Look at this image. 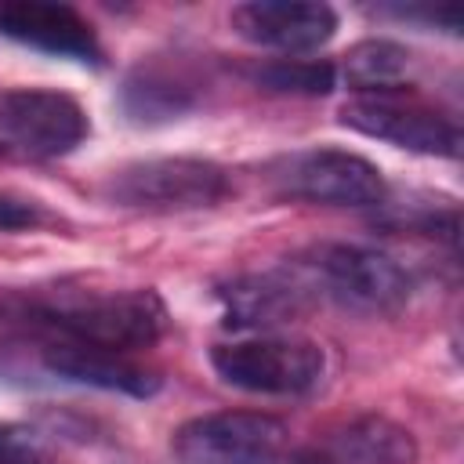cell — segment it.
Segmentation results:
<instances>
[{
	"mask_svg": "<svg viewBox=\"0 0 464 464\" xmlns=\"http://www.w3.org/2000/svg\"><path fill=\"white\" fill-rule=\"evenodd\" d=\"M0 315L44 337L91 344L105 352H138L167 334V308L156 290H54L14 294L0 301Z\"/></svg>",
	"mask_w": 464,
	"mask_h": 464,
	"instance_id": "cell-1",
	"label": "cell"
},
{
	"mask_svg": "<svg viewBox=\"0 0 464 464\" xmlns=\"http://www.w3.org/2000/svg\"><path fill=\"white\" fill-rule=\"evenodd\" d=\"M214 373L250 395H279L297 399L323 384L326 377V352L308 337H283L261 334L210 348Z\"/></svg>",
	"mask_w": 464,
	"mask_h": 464,
	"instance_id": "cell-2",
	"label": "cell"
},
{
	"mask_svg": "<svg viewBox=\"0 0 464 464\" xmlns=\"http://www.w3.org/2000/svg\"><path fill=\"white\" fill-rule=\"evenodd\" d=\"M232 192V178L221 163L199 156H156L134 160L112 170L102 196L127 210H199L214 207Z\"/></svg>",
	"mask_w": 464,
	"mask_h": 464,
	"instance_id": "cell-3",
	"label": "cell"
},
{
	"mask_svg": "<svg viewBox=\"0 0 464 464\" xmlns=\"http://www.w3.org/2000/svg\"><path fill=\"white\" fill-rule=\"evenodd\" d=\"M268 181L286 199H304L323 207H377L388 196L377 163H370L359 152L330 149V145L301 149L276 160Z\"/></svg>",
	"mask_w": 464,
	"mask_h": 464,
	"instance_id": "cell-4",
	"label": "cell"
},
{
	"mask_svg": "<svg viewBox=\"0 0 464 464\" xmlns=\"http://www.w3.org/2000/svg\"><path fill=\"white\" fill-rule=\"evenodd\" d=\"M301 276L308 279V286H319L341 304H352L362 312H395L410 297L406 268L395 257L359 243L315 246L301 261Z\"/></svg>",
	"mask_w": 464,
	"mask_h": 464,
	"instance_id": "cell-5",
	"label": "cell"
},
{
	"mask_svg": "<svg viewBox=\"0 0 464 464\" xmlns=\"http://www.w3.org/2000/svg\"><path fill=\"white\" fill-rule=\"evenodd\" d=\"M290 431L272 413L218 410L185 420L170 450L181 464H283Z\"/></svg>",
	"mask_w": 464,
	"mask_h": 464,
	"instance_id": "cell-6",
	"label": "cell"
},
{
	"mask_svg": "<svg viewBox=\"0 0 464 464\" xmlns=\"http://www.w3.org/2000/svg\"><path fill=\"white\" fill-rule=\"evenodd\" d=\"M91 134L83 105L54 87H11L0 94V138L33 160L72 152Z\"/></svg>",
	"mask_w": 464,
	"mask_h": 464,
	"instance_id": "cell-7",
	"label": "cell"
},
{
	"mask_svg": "<svg viewBox=\"0 0 464 464\" xmlns=\"http://www.w3.org/2000/svg\"><path fill=\"white\" fill-rule=\"evenodd\" d=\"M341 123L399 145L406 152H420V156H446L453 160L460 152V127L457 120H450L446 112H435L431 105L417 102V98H402V91L392 94H359L352 102L341 105Z\"/></svg>",
	"mask_w": 464,
	"mask_h": 464,
	"instance_id": "cell-8",
	"label": "cell"
},
{
	"mask_svg": "<svg viewBox=\"0 0 464 464\" xmlns=\"http://www.w3.org/2000/svg\"><path fill=\"white\" fill-rule=\"evenodd\" d=\"M228 25L246 44L283 54H308L334 40L337 11L315 0H246L228 11Z\"/></svg>",
	"mask_w": 464,
	"mask_h": 464,
	"instance_id": "cell-9",
	"label": "cell"
},
{
	"mask_svg": "<svg viewBox=\"0 0 464 464\" xmlns=\"http://www.w3.org/2000/svg\"><path fill=\"white\" fill-rule=\"evenodd\" d=\"M0 36L54 54L69 58L80 65H102V44L91 22L69 7V4H51V0H0Z\"/></svg>",
	"mask_w": 464,
	"mask_h": 464,
	"instance_id": "cell-10",
	"label": "cell"
},
{
	"mask_svg": "<svg viewBox=\"0 0 464 464\" xmlns=\"http://www.w3.org/2000/svg\"><path fill=\"white\" fill-rule=\"evenodd\" d=\"M417 439L377 413L352 417L348 424L301 446L286 464H413Z\"/></svg>",
	"mask_w": 464,
	"mask_h": 464,
	"instance_id": "cell-11",
	"label": "cell"
},
{
	"mask_svg": "<svg viewBox=\"0 0 464 464\" xmlns=\"http://www.w3.org/2000/svg\"><path fill=\"white\" fill-rule=\"evenodd\" d=\"M308 279L297 272H254L236 276L218 290L225 304V326L236 330H272L304 312Z\"/></svg>",
	"mask_w": 464,
	"mask_h": 464,
	"instance_id": "cell-12",
	"label": "cell"
},
{
	"mask_svg": "<svg viewBox=\"0 0 464 464\" xmlns=\"http://www.w3.org/2000/svg\"><path fill=\"white\" fill-rule=\"evenodd\" d=\"M40 362H44L47 373H54L62 381L102 388V392H123V395H134V399H149L163 384L160 373L138 366L134 359H127L120 352L72 344V341H54V337H47L40 344Z\"/></svg>",
	"mask_w": 464,
	"mask_h": 464,
	"instance_id": "cell-13",
	"label": "cell"
},
{
	"mask_svg": "<svg viewBox=\"0 0 464 464\" xmlns=\"http://www.w3.org/2000/svg\"><path fill=\"white\" fill-rule=\"evenodd\" d=\"M199 105V91L192 80L167 65H138L120 87V109L130 123H170Z\"/></svg>",
	"mask_w": 464,
	"mask_h": 464,
	"instance_id": "cell-14",
	"label": "cell"
},
{
	"mask_svg": "<svg viewBox=\"0 0 464 464\" xmlns=\"http://www.w3.org/2000/svg\"><path fill=\"white\" fill-rule=\"evenodd\" d=\"M406 69H410V51L392 40H359L344 54V80L359 94L402 91Z\"/></svg>",
	"mask_w": 464,
	"mask_h": 464,
	"instance_id": "cell-15",
	"label": "cell"
},
{
	"mask_svg": "<svg viewBox=\"0 0 464 464\" xmlns=\"http://www.w3.org/2000/svg\"><path fill=\"white\" fill-rule=\"evenodd\" d=\"M334 76H337L334 65L319 62V58H265L246 69L250 83L276 91V94H304V98L330 94Z\"/></svg>",
	"mask_w": 464,
	"mask_h": 464,
	"instance_id": "cell-16",
	"label": "cell"
},
{
	"mask_svg": "<svg viewBox=\"0 0 464 464\" xmlns=\"http://www.w3.org/2000/svg\"><path fill=\"white\" fill-rule=\"evenodd\" d=\"M47 225H58V214L47 210V203H40L33 196L0 192V232H33V228H47Z\"/></svg>",
	"mask_w": 464,
	"mask_h": 464,
	"instance_id": "cell-17",
	"label": "cell"
},
{
	"mask_svg": "<svg viewBox=\"0 0 464 464\" xmlns=\"http://www.w3.org/2000/svg\"><path fill=\"white\" fill-rule=\"evenodd\" d=\"M381 14H392L399 22H420L428 29H446V33H457L460 29V11L457 7H431V4H392V7H381Z\"/></svg>",
	"mask_w": 464,
	"mask_h": 464,
	"instance_id": "cell-18",
	"label": "cell"
},
{
	"mask_svg": "<svg viewBox=\"0 0 464 464\" xmlns=\"http://www.w3.org/2000/svg\"><path fill=\"white\" fill-rule=\"evenodd\" d=\"M0 464H58L54 457H44V460H0Z\"/></svg>",
	"mask_w": 464,
	"mask_h": 464,
	"instance_id": "cell-19",
	"label": "cell"
},
{
	"mask_svg": "<svg viewBox=\"0 0 464 464\" xmlns=\"http://www.w3.org/2000/svg\"><path fill=\"white\" fill-rule=\"evenodd\" d=\"M4 156H7V145H4V138H0V160H4Z\"/></svg>",
	"mask_w": 464,
	"mask_h": 464,
	"instance_id": "cell-20",
	"label": "cell"
}]
</instances>
